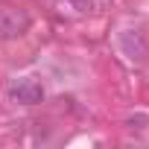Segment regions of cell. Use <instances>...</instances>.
<instances>
[{"mask_svg":"<svg viewBox=\"0 0 149 149\" xmlns=\"http://www.w3.org/2000/svg\"><path fill=\"white\" fill-rule=\"evenodd\" d=\"M29 29V15L18 6H0V38H21Z\"/></svg>","mask_w":149,"mask_h":149,"instance_id":"obj_1","label":"cell"},{"mask_svg":"<svg viewBox=\"0 0 149 149\" xmlns=\"http://www.w3.org/2000/svg\"><path fill=\"white\" fill-rule=\"evenodd\" d=\"M9 100L21 102V105H38L44 100V88L35 79H15L9 85Z\"/></svg>","mask_w":149,"mask_h":149,"instance_id":"obj_2","label":"cell"},{"mask_svg":"<svg viewBox=\"0 0 149 149\" xmlns=\"http://www.w3.org/2000/svg\"><path fill=\"white\" fill-rule=\"evenodd\" d=\"M64 3H67L73 12H79V15H85V12L94 9V0H64Z\"/></svg>","mask_w":149,"mask_h":149,"instance_id":"obj_4","label":"cell"},{"mask_svg":"<svg viewBox=\"0 0 149 149\" xmlns=\"http://www.w3.org/2000/svg\"><path fill=\"white\" fill-rule=\"evenodd\" d=\"M120 47H123V53L132 58V61H143L146 58V44H143V38H140V32H123L120 35Z\"/></svg>","mask_w":149,"mask_h":149,"instance_id":"obj_3","label":"cell"}]
</instances>
